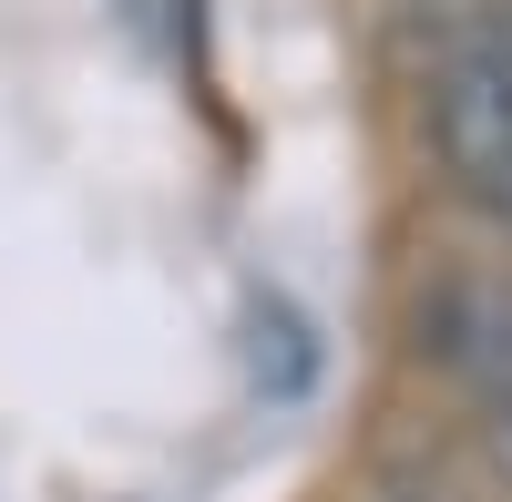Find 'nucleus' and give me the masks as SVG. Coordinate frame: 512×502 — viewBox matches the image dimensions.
Returning a JSON list of instances; mask_svg holds the SVG:
<instances>
[{
  "label": "nucleus",
  "mask_w": 512,
  "mask_h": 502,
  "mask_svg": "<svg viewBox=\"0 0 512 502\" xmlns=\"http://www.w3.org/2000/svg\"><path fill=\"white\" fill-rule=\"evenodd\" d=\"M431 144L451 164V195L512 226V0L472 11L431 62Z\"/></svg>",
  "instance_id": "f257e3e1"
},
{
  "label": "nucleus",
  "mask_w": 512,
  "mask_h": 502,
  "mask_svg": "<svg viewBox=\"0 0 512 502\" xmlns=\"http://www.w3.org/2000/svg\"><path fill=\"white\" fill-rule=\"evenodd\" d=\"M420 349L482 410H502L512 400V287L502 277H451L441 298H420Z\"/></svg>",
  "instance_id": "f03ea898"
},
{
  "label": "nucleus",
  "mask_w": 512,
  "mask_h": 502,
  "mask_svg": "<svg viewBox=\"0 0 512 502\" xmlns=\"http://www.w3.org/2000/svg\"><path fill=\"white\" fill-rule=\"evenodd\" d=\"M492 451H502V472H512V400L492 410Z\"/></svg>",
  "instance_id": "7ed1b4c3"
},
{
  "label": "nucleus",
  "mask_w": 512,
  "mask_h": 502,
  "mask_svg": "<svg viewBox=\"0 0 512 502\" xmlns=\"http://www.w3.org/2000/svg\"><path fill=\"white\" fill-rule=\"evenodd\" d=\"M390 502H410V492H390Z\"/></svg>",
  "instance_id": "20e7f679"
}]
</instances>
